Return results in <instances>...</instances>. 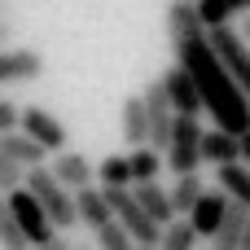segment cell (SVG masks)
<instances>
[{"instance_id":"1","label":"cell","mask_w":250,"mask_h":250,"mask_svg":"<svg viewBox=\"0 0 250 250\" xmlns=\"http://www.w3.org/2000/svg\"><path fill=\"white\" fill-rule=\"evenodd\" d=\"M171 48H176V62L189 66V75H193V83H198V92H202L207 114H211L220 127H229V132L242 136L250 127V97L242 92V83L233 79V70L224 66V57L215 53L211 35L202 31V35H189V40L171 44Z\"/></svg>"},{"instance_id":"2","label":"cell","mask_w":250,"mask_h":250,"mask_svg":"<svg viewBox=\"0 0 250 250\" xmlns=\"http://www.w3.org/2000/svg\"><path fill=\"white\" fill-rule=\"evenodd\" d=\"M26 189L40 198V207L48 211V220L57 224V233H70L79 224V207H75V193L53 176V167H26Z\"/></svg>"},{"instance_id":"3","label":"cell","mask_w":250,"mask_h":250,"mask_svg":"<svg viewBox=\"0 0 250 250\" xmlns=\"http://www.w3.org/2000/svg\"><path fill=\"white\" fill-rule=\"evenodd\" d=\"M202 123L198 114H176V127H171V145L163 149L167 158V171L171 176H189V171H202Z\"/></svg>"},{"instance_id":"4","label":"cell","mask_w":250,"mask_h":250,"mask_svg":"<svg viewBox=\"0 0 250 250\" xmlns=\"http://www.w3.org/2000/svg\"><path fill=\"white\" fill-rule=\"evenodd\" d=\"M4 198H9V207H13V215H18V224H22V233H26V242H31V246H35V242H48V237L57 233V224L48 220V211L40 207V198H35L26 185L9 189Z\"/></svg>"},{"instance_id":"5","label":"cell","mask_w":250,"mask_h":250,"mask_svg":"<svg viewBox=\"0 0 250 250\" xmlns=\"http://www.w3.org/2000/svg\"><path fill=\"white\" fill-rule=\"evenodd\" d=\"M141 97H145V110H149V145H154V149H167V145H171V127H176V105H171L163 79L145 83Z\"/></svg>"},{"instance_id":"6","label":"cell","mask_w":250,"mask_h":250,"mask_svg":"<svg viewBox=\"0 0 250 250\" xmlns=\"http://www.w3.org/2000/svg\"><path fill=\"white\" fill-rule=\"evenodd\" d=\"M207 35H211L215 53L224 57V66L233 70V79L242 83V92L250 97V48H246V35H242V31H233L229 22H224V26H211Z\"/></svg>"},{"instance_id":"7","label":"cell","mask_w":250,"mask_h":250,"mask_svg":"<svg viewBox=\"0 0 250 250\" xmlns=\"http://www.w3.org/2000/svg\"><path fill=\"white\" fill-rule=\"evenodd\" d=\"M158 79H163V88H167L176 114H202V110H207V105H202V92H198V83H193V75H189L185 62H171Z\"/></svg>"},{"instance_id":"8","label":"cell","mask_w":250,"mask_h":250,"mask_svg":"<svg viewBox=\"0 0 250 250\" xmlns=\"http://www.w3.org/2000/svg\"><path fill=\"white\" fill-rule=\"evenodd\" d=\"M22 132L35 136L48 154H62V149H66V123H62L57 114H48L44 105H26V110H22Z\"/></svg>"},{"instance_id":"9","label":"cell","mask_w":250,"mask_h":250,"mask_svg":"<svg viewBox=\"0 0 250 250\" xmlns=\"http://www.w3.org/2000/svg\"><path fill=\"white\" fill-rule=\"evenodd\" d=\"M229 207H233V198L215 185V189H207L198 202H193V211H189V220H193V229H198V237L202 242H211L215 237V229L224 224V215H229Z\"/></svg>"},{"instance_id":"10","label":"cell","mask_w":250,"mask_h":250,"mask_svg":"<svg viewBox=\"0 0 250 250\" xmlns=\"http://www.w3.org/2000/svg\"><path fill=\"white\" fill-rule=\"evenodd\" d=\"M44 75V53L35 48H0V88L4 83H26Z\"/></svg>"},{"instance_id":"11","label":"cell","mask_w":250,"mask_h":250,"mask_svg":"<svg viewBox=\"0 0 250 250\" xmlns=\"http://www.w3.org/2000/svg\"><path fill=\"white\" fill-rule=\"evenodd\" d=\"M75 207H79V224L83 229H105L110 220H114V211H110V202H105V189L101 185H83V189H75Z\"/></svg>"},{"instance_id":"12","label":"cell","mask_w":250,"mask_h":250,"mask_svg":"<svg viewBox=\"0 0 250 250\" xmlns=\"http://www.w3.org/2000/svg\"><path fill=\"white\" fill-rule=\"evenodd\" d=\"M202 158H207L211 167H224V163H237V158H242V136L215 123L211 132H202Z\"/></svg>"},{"instance_id":"13","label":"cell","mask_w":250,"mask_h":250,"mask_svg":"<svg viewBox=\"0 0 250 250\" xmlns=\"http://www.w3.org/2000/svg\"><path fill=\"white\" fill-rule=\"evenodd\" d=\"M202 31H207V22L198 18V4L193 0H171L167 4V40L171 44H180L189 35H202Z\"/></svg>"},{"instance_id":"14","label":"cell","mask_w":250,"mask_h":250,"mask_svg":"<svg viewBox=\"0 0 250 250\" xmlns=\"http://www.w3.org/2000/svg\"><path fill=\"white\" fill-rule=\"evenodd\" d=\"M119 127H123V141H127V145H145V141H149V110H145V97H141V92L123 97Z\"/></svg>"},{"instance_id":"15","label":"cell","mask_w":250,"mask_h":250,"mask_svg":"<svg viewBox=\"0 0 250 250\" xmlns=\"http://www.w3.org/2000/svg\"><path fill=\"white\" fill-rule=\"evenodd\" d=\"M53 176L75 193V189H83V185H92L97 180V167L83 158V154H75V149H62L57 158H53Z\"/></svg>"},{"instance_id":"16","label":"cell","mask_w":250,"mask_h":250,"mask_svg":"<svg viewBox=\"0 0 250 250\" xmlns=\"http://www.w3.org/2000/svg\"><path fill=\"white\" fill-rule=\"evenodd\" d=\"M0 154H9V158H13V163H22V167H40V163L48 158V149H44L35 136H26L22 127L0 132Z\"/></svg>"},{"instance_id":"17","label":"cell","mask_w":250,"mask_h":250,"mask_svg":"<svg viewBox=\"0 0 250 250\" xmlns=\"http://www.w3.org/2000/svg\"><path fill=\"white\" fill-rule=\"evenodd\" d=\"M246 215H250L246 202H233V207H229V215H224V224H220V229H215V237L207 242V250H242Z\"/></svg>"},{"instance_id":"18","label":"cell","mask_w":250,"mask_h":250,"mask_svg":"<svg viewBox=\"0 0 250 250\" xmlns=\"http://www.w3.org/2000/svg\"><path fill=\"white\" fill-rule=\"evenodd\" d=\"M136 189V198H141V207L158 220V224H171L176 220V207H171V189H163L158 180H141V185H132Z\"/></svg>"},{"instance_id":"19","label":"cell","mask_w":250,"mask_h":250,"mask_svg":"<svg viewBox=\"0 0 250 250\" xmlns=\"http://www.w3.org/2000/svg\"><path fill=\"white\" fill-rule=\"evenodd\" d=\"M215 185L233 198V202H246L250 207V163H224V167H215Z\"/></svg>"},{"instance_id":"20","label":"cell","mask_w":250,"mask_h":250,"mask_svg":"<svg viewBox=\"0 0 250 250\" xmlns=\"http://www.w3.org/2000/svg\"><path fill=\"white\" fill-rule=\"evenodd\" d=\"M127 163H132V185H141V180H158V171L167 167L163 149H154L149 141H145V145H132Z\"/></svg>"},{"instance_id":"21","label":"cell","mask_w":250,"mask_h":250,"mask_svg":"<svg viewBox=\"0 0 250 250\" xmlns=\"http://www.w3.org/2000/svg\"><path fill=\"white\" fill-rule=\"evenodd\" d=\"M198 229L189 215H176L171 224H163V237H158V250H198Z\"/></svg>"},{"instance_id":"22","label":"cell","mask_w":250,"mask_h":250,"mask_svg":"<svg viewBox=\"0 0 250 250\" xmlns=\"http://www.w3.org/2000/svg\"><path fill=\"white\" fill-rule=\"evenodd\" d=\"M207 193V185H202V176L198 171H189V176H176V185H171V207H176V215H189L193 211V202Z\"/></svg>"},{"instance_id":"23","label":"cell","mask_w":250,"mask_h":250,"mask_svg":"<svg viewBox=\"0 0 250 250\" xmlns=\"http://www.w3.org/2000/svg\"><path fill=\"white\" fill-rule=\"evenodd\" d=\"M0 250H31V242H26V233H22V224H18L4 193H0Z\"/></svg>"},{"instance_id":"24","label":"cell","mask_w":250,"mask_h":250,"mask_svg":"<svg viewBox=\"0 0 250 250\" xmlns=\"http://www.w3.org/2000/svg\"><path fill=\"white\" fill-rule=\"evenodd\" d=\"M92 246H97V250H136V237H132L119 220H110L105 229L92 233Z\"/></svg>"},{"instance_id":"25","label":"cell","mask_w":250,"mask_h":250,"mask_svg":"<svg viewBox=\"0 0 250 250\" xmlns=\"http://www.w3.org/2000/svg\"><path fill=\"white\" fill-rule=\"evenodd\" d=\"M97 180H101V185H132V163H127V154H105L101 167H97Z\"/></svg>"},{"instance_id":"26","label":"cell","mask_w":250,"mask_h":250,"mask_svg":"<svg viewBox=\"0 0 250 250\" xmlns=\"http://www.w3.org/2000/svg\"><path fill=\"white\" fill-rule=\"evenodd\" d=\"M193 4H198V18L207 22V31H211V26H224V22L233 18L229 0H193Z\"/></svg>"},{"instance_id":"27","label":"cell","mask_w":250,"mask_h":250,"mask_svg":"<svg viewBox=\"0 0 250 250\" xmlns=\"http://www.w3.org/2000/svg\"><path fill=\"white\" fill-rule=\"evenodd\" d=\"M18 185H26V167H22V163H13L9 154H0V193L18 189Z\"/></svg>"},{"instance_id":"28","label":"cell","mask_w":250,"mask_h":250,"mask_svg":"<svg viewBox=\"0 0 250 250\" xmlns=\"http://www.w3.org/2000/svg\"><path fill=\"white\" fill-rule=\"evenodd\" d=\"M13 127H22V110L13 101H0V132H13Z\"/></svg>"},{"instance_id":"29","label":"cell","mask_w":250,"mask_h":250,"mask_svg":"<svg viewBox=\"0 0 250 250\" xmlns=\"http://www.w3.org/2000/svg\"><path fill=\"white\" fill-rule=\"evenodd\" d=\"M66 246H70V237H66V233H53L48 242H35L31 250H66Z\"/></svg>"},{"instance_id":"30","label":"cell","mask_w":250,"mask_h":250,"mask_svg":"<svg viewBox=\"0 0 250 250\" xmlns=\"http://www.w3.org/2000/svg\"><path fill=\"white\" fill-rule=\"evenodd\" d=\"M242 163H250V127L242 132Z\"/></svg>"},{"instance_id":"31","label":"cell","mask_w":250,"mask_h":250,"mask_svg":"<svg viewBox=\"0 0 250 250\" xmlns=\"http://www.w3.org/2000/svg\"><path fill=\"white\" fill-rule=\"evenodd\" d=\"M229 9L233 13H250V0H229Z\"/></svg>"},{"instance_id":"32","label":"cell","mask_w":250,"mask_h":250,"mask_svg":"<svg viewBox=\"0 0 250 250\" xmlns=\"http://www.w3.org/2000/svg\"><path fill=\"white\" fill-rule=\"evenodd\" d=\"M66 250H97V246H88V242H79V237H70V246Z\"/></svg>"},{"instance_id":"33","label":"cell","mask_w":250,"mask_h":250,"mask_svg":"<svg viewBox=\"0 0 250 250\" xmlns=\"http://www.w3.org/2000/svg\"><path fill=\"white\" fill-rule=\"evenodd\" d=\"M242 250H250V215H246V233H242Z\"/></svg>"},{"instance_id":"34","label":"cell","mask_w":250,"mask_h":250,"mask_svg":"<svg viewBox=\"0 0 250 250\" xmlns=\"http://www.w3.org/2000/svg\"><path fill=\"white\" fill-rule=\"evenodd\" d=\"M242 35H246V44H250V13H246V31H242Z\"/></svg>"},{"instance_id":"35","label":"cell","mask_w":250,"mask_h":250,"mask_svg":"<svg viewBox=\"0 0 250 250\" xmlns=\"http://www.w3.org/2000/svg\"><path fill=\"white\" fill-rule=\"evenodd\" d=\"M136 250H158V246H136Z\"/></svg>"},{"instance_id":"36","label":"cell","mask_w":250,"mask_h":250,"mask_svg":"<svg viewBox=\"0 0 250 250\" xmlns=\"http://www.w3.org/2000/svg\"><path fill=\"white\" fill-rule=\"evenodd\" d=\"M0 22H4V18H0Z\"/></svg>"}]
</instances>
